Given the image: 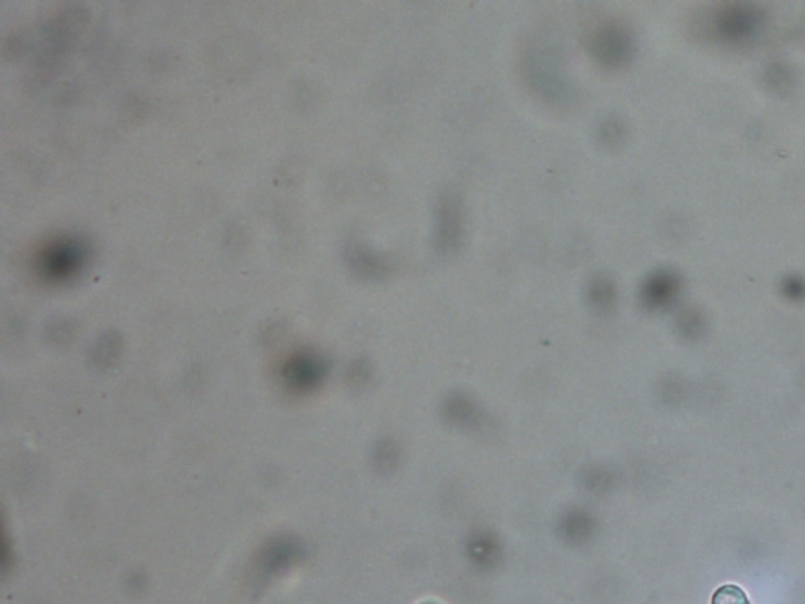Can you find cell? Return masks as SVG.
<instances>
[{
	"label": "cell",
	"mask_w": 805,
	"mask_h": 604,
	"mask_svg": "<svg viewBox=\"0 0 805 604\" xmlns=\"http://www.w3.org/2000/svg\"><path fill=\"white\" fill-rule=\"evenodd\" d=\"M760 27V17L759 13L754 10L736 8V10H727L719 16L718 26L715 28L720 32L724 38L728 40H741L749 37L756 28Z\"/></svg>",
	"instance_id": "cell-1"
}]
</instances>
